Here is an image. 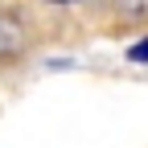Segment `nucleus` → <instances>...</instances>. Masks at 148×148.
I'll use <instances>...</instances> for the list:
<instances>
[{
    "label": "nucleus",
    "instance_id": "obj_1",
    "mask_svg": "<svg viewBox=\"0 0 148 148\" xmlns=\"http://www.w3.org/2000/svg\"><path fill=\"white\" fill-rule=\"evenodd\" d=\"M25 49H29V25L21 21V12L0 8V62L21 58Z\"/></svg>",
    "mask_w": 148,
    "mask_h": 148
},
{
    "label": "nucleus",
    "instance_id": "obj_2",
    "mask_svg": "<svg viewBox=\"0 0 148 148\" xmlns=\"http://www.w3.org/2000/svg\"><path fill=\"white\" fill-rule=\"evenodd\" d=\"M111 12H115L123 25L148 21V0H111Z\"/></svg>",
    "mask_w": 148,
    "mask_h": 148
},
{
    "label": "nucleus",
    "instance_id": "obj_3",
    "mask_svg": "<svg viewBox=\"0 0 148 148\" xmlns=\"http://www.w3.org/2000/svg\"><path fill=\"white\" fill-rule=\"evenodd\" d=\"M132 62H148V41H140V45L132 49Z\"/></svg>",
    "mask_w": 148,
    "mask_h": 148
},
{
    "label": "nucleus",
    "instance_id": "obj_4",
    "mask_svg": "<svg viewBox=\"0 0 148 148\" xmlns=\"http://www.w3.org/2000/svg\"><path fill=\"white\" fill-rule=\"evenodd\" d=\"M45 4H74V0H45Z\"/></svg>",
    "mask_w": 148,
    "mask_h": 148
}]
</instances>
